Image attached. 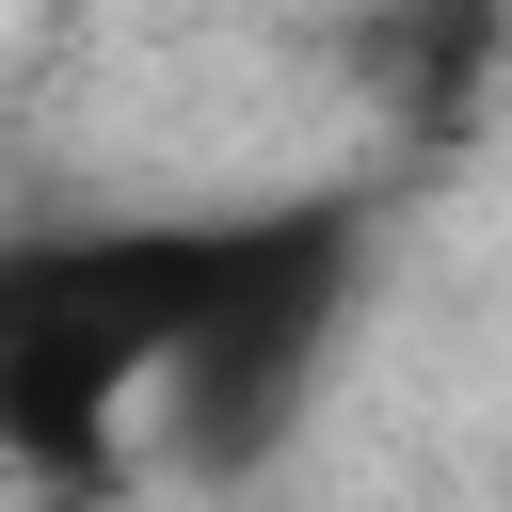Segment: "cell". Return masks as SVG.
Masks as SVG:
<instances>
[{"label":"cell","mask_w":512,"mask_h":512,"mask_svg":"<svg viewBox=\"0 0 512 512\" xmlns=\"http://www.w3.org/2000/svg\"><path fill=\"white\" fill-rule=\"evenodd\" d=\"M224 288V208H32L0 224V480H128L192 320Z\"/></svg>","instance_id":"cell-1"},{"label":"cell","mask_w":512,"mask_h":512,"mask_svg":"<svg viewBox=\"0 0 512 512\" xmlns=\"http://www.w3.org/2000/svg\"><path fill=\"white\" fill-rule=\"evenodd\" d=\"M368 304V192H256L224 208V288L144 416V448L176 480H256L304 416H320V368Z\"/></svg>","instance_id":"cell-2"}]
</instances>
